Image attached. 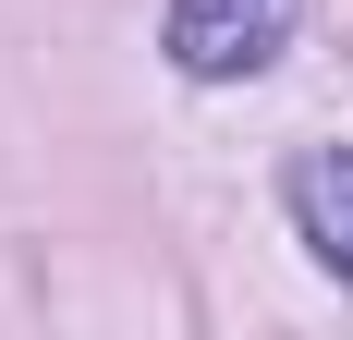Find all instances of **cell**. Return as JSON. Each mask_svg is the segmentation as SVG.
<instances>
[{
	"label": "cell",
	"instance_id": "obj_2",
	"mask_svg": "<svg viewBox=\"0 0 353 340\" xmlns=\"http://www.w3.org/2000/svg\"><path fill=\"white\" fill-rule=\"evenodd\" d=\"M292 219H305V243L353 279V146H305V158H292Z\"/></svg>",
	"mask_w": 353,
	"mask_h": 340
},
{
	"label": "cell",
	"instance_id": "obj_1",
	"mask_svg": "<svg viewBox=\"0 0 353 340\" xmlns=\"http://www.w3.org/2000/svg\"><path fill=\"white\" fill-rule=\"evenodd\" d=\"M292 49V0H171V61L183 73H256Z\"/></svg>",
	"mask_w": 353,
	"mask_h": 340
}]
</instances>
